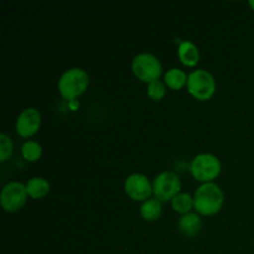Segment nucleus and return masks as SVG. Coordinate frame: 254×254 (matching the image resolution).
<instances>
[{"instance_id": "obj_18", "label": "nucleus", "mask_w": 254, "mask_h": 254, "mask_svg": "<svg viewBox=\"0 0 254 254\" xmlns=\"http://www.w3.org/2000/svg\"><path fill=\"white\" fill-rule=\"evenodd\" d=\"M12 150H14V144L11 139L5 133L0 134V161L5 163L11 156Z\"/></svg>"}, {"instance_id": "obj_5", "label": "nucleus", "mask_w": 254, "mask_h": 254, "mask_svg": "<svg viewBox=\"0 0 254 254\" xmlns=\"http://www.w3.org/2000/svg\"><path fill=\"white\" fill-rule=\"evenodd\" d=\"M131 69L136 78L149 84L154 81H158L163 72V66L158 57L154 56L153 54L143 52L138 54L133 59Z\"/></svg>"}, {"instance_id": "obj_10", "label": "nucleus", "mask_w": 254, "mask_h": 254, "mask_svg": "<svg viewBox=\"0 0 254 254\" xmlns=\"http://www.w3.org/2000/svg\"><path fill=\"white\" fill-rule=\"evenodd\" d=\"M178 56L181 64L186 67H195L200 61V51L193 42L185 40L180 42L178 49Z\"/></svg>"}, {"instance_id": "obj_11", "label": "nucleus", "mask_w": 254, "mask_h": 254, "mask_svg": "<svg viewBox=\"0 0 254 254\" xmlns=\"http://www.w3.org/2000/svg\"><path fill=\"white\" fill-rule=\"evenodd\" d=\"M202 227V222L197 213H186L179 221V230L184 236L189 238H192L198 235Z\"/></svg>"}, {"instance_id": "obj_7", "label": "nucleus", "mask_w": 254, "mask_h": 254, "mask_svg": "<svg viewBox=\"0 0 254 254\" xmlns=\"http://www.w3.org/2000/svg\"><path fill=\"white\" fill-rule=\"evenodd\" d=\"M180 179L173 171H163L154 179L153 193L160 202L173 200L178 193H180Z\"/></svg>"}, {"instance_id": "obj_1", "label": "nucleus", "mask_w": 254, "mask_h": 254, "mask_svg": "<svg viewBox=\"0 0 254 254\" xmlns=\"http://www.w3.org/2000/svg\"><path fill=\"white\" fill-rule=\"evenodd\" d=\"M223 202H225L223 191L215 183L202 184L193 195V208L198 215H216L221 211Z\"/></svg>"}, {"instance_id": "obj_2", "label": "nucleus", "mask_w": 254, "mask_h": 254, "mask_svg": "<svg viewBox=\"0 0 254 254\" xmlns=\"http://www.w3.org/2000/svg\"><path fill=\"white\" fill-rule=\"evenodd\" d=\"M89 76L84 69L73 67L61 74L57 83L60 94L66 101H73L77 97L82 96L88 88Z\"/></svg>"}, {"instance_id": "obj_19", "label": "nucleus", "mask_w": 254, "mask_h": 254, "mask_svg": "<svg viewBox=\"0 0 254 254\" xmlns=\"http://www.w3.org/2000/svg\"><path fill=\"white\" fill-rule=\"evenodd\" d=\"M248 4H250V6L252 7V10L254 11V0H250V1H248Z\"/></svg>"}, {"instance_id": "obj_15", "label": "nucleus", "mask_w": 254, "mask_h": 254, "mask_svg": "<svg viewBox=\"0 0 254 254\" xmlns=\"http://www.w3.org/2000/svg\"><path fill=\"white\" fill-rule=\"evenodd\" d=\"M171 207L174 211L181 215L190 213V211L193 208V197L186 192H180L171 200Z\"/></svg>"}, {"instance_id": "obj_17", "label": "nucleus", "mask_w": 254, "mask_h": 254, "mask_svg": "<svg viewBox=\"0 0 254 254\" xmlns=\"http://www.w3.org/2000/svg\"><path fill=\"white\" fill-rule=\"evenodd\" d=\"M165 84L161 81H159V79L158 81H154L151 82V83H149L148 88H146V94H148V97L155 102L161 101V99L164 98V96H165Z\"/></svg>"}, {"instance_id": "obj_9", "label": "nucleus", "mask_w": 254, "mask_h": 254, "mask_svg": "<svg viewBox=\"0 0 254 254\" xmlns=\"http://www.w3.org/2000/svg\"><path fill=\"white\" fill-rule=\"evenodd\" d=\"M41 127V113L36 108H25L19 114L15 123L16 133L22 138H30L39 131Z\"/></svg>"}, {"instance_id": "obj_13", "label": "nucleus", "mask_w": 254, "mask_h": 254, "mask_svg": "<svg viewBox=\"0 0 254 254\" xmlns=\"http://www.w3.org/2000/svg\"><path fill=\"white\" fill-rule=\"evenodd\" d=\"M188 78L189 76L183 69L174 67V68H170L166 72L165 76H164V82L170 89L179 91V89L188 86Z\"/></svg>"}, {"instance_id": "obj_8", "label": "nucleus", "mask_w": 254, "mask_h": 254, "mask_svg": "<svg viewBox=\"0 0 254 254\" xmlns=\"http://www.w3.org/2000/svg\"><path fill=\"white\" fill-rule=\"evenodd\" d=\"M124 191L131 200L145 202L153 193V184L143 174H131L126 179Z\"/></svg>"}, {"instance_id": "obj_14", "label": "nucleus", "mask_w": 254, "mask_h": 254, "mask_svg": "<svg viewBox=\"0 0 254 254\" xmlns=\"http://www.w3.org/2000/svg\"><path fill=\"white\" fill-rule=\"evenodd\" d=\"M161 212H163V207H161V202L156 198H149L145 202H143L140 207V215L145 221L153 222L160 218Z\"/></svg>"}, {"instance_id": "obj_6", "label": "nucleus", "mask_w": 254, "mask_h": 254, "mask_svg": "<svg viewBox=\"0 0 254 254\" xmlns=\"http://www.w3.org/2000/svg\"><path fill=\"white\" fill-rule=\"evenodd\" d=\"M26 185L19 181L7 183L0 193V205L2 210L9 213L17 212L24 207L27 200Z\"/></svg>"}, {"instance_id": "obj_4", "label": "nucleus", "mask_w": 254, "mask_h": 254, "mask_svg": "<svg viewBox=\"0 0 254 254\" xmlns=\"http://www.w3.org/2000/svg\"><path fill=\"white\" fill-rule=\"evenodd\" d=\"M188 91L198 101H208L216 92V81L207 69H195L189 73Z\"/></svg>"}, {"instance_id": "obj_12", "label": "nucleus", "mask_w": 254, "mask_h": 254, "mask_svg": "<svg viewBox=\"0 0 254 254\" xmlns=\"http://www.w3.org/2000/svg\"><path fill=\"white\" fill-rule=\"evenodd\" d=\"M27 195L34 200H40L49 195L50 183L44 178H32L26 183Z\"/></svg>"}, {"instance_id": "obj_3", "label": "nucleus", "mask_w": 254, "mask_h": 254, "mask_svg": "<svg viewBox=\"0 0 254 254\" xmlns=\"http://www.w3.org/2000/svg\"><path fill=\"white\" fill-rule=\"evenodd\" d=\"M220 159L210 153H202L196 155L190 164V173L195 180L200 183H212L221 174Z\"/></svg>"}, {"instance_id": "obj_16", "label": "nucleus", "mask_w": 254, "mask_h": 254, "mask_svg": "<svg viewBox=\"0 0 254 254\" xmlns=\"http://www.w3.org/2000/svg\"><path fill=\"white\" fill-rule=\"evenodd\" d=\"M21 155L26 161L34 163L42 155V146L35 140H27L21 146Z\"/></svg>"}]
</instances>
